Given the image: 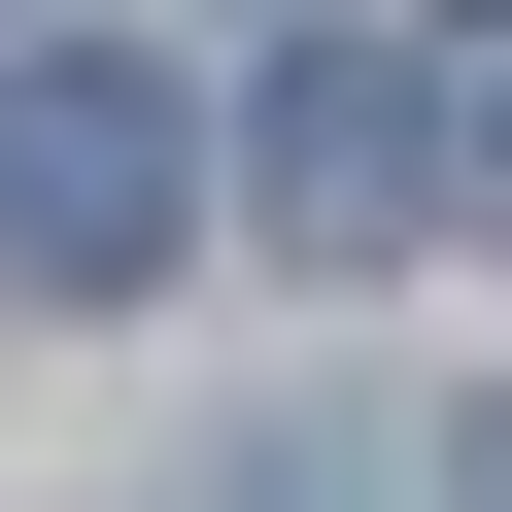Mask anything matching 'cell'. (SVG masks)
I'll list each match as a JSON object with an SVG mask.
<instances>
[{
  "label": "cell",
  "mask_w": 512,
  "mask_h": 512,
  "mask_svg": "<svg viewBox=\"0 0 512 512\" xmlns=\"http://www.w3.org/2000/svg\"><path fill=\"white\" fill-rule=\"evenodd\" d=\"M171 239H205V103L103 69V35H0V274L35 308H137Z\"/></svg>",
  "instance_id": "1"
},
{
  "label": "cell",
  "mask_w": 512,
  "mask_h": 512,
  "mask_svg": "<svg viewBox=\"0 0 512 512\" xmlns=\"http://www.w3.org/2000/svg\"><path fill=\"white\" fill-rule=\"evenodd\" d=\"M239 171H274V239H410V69H376V35L274 69V137H239Z\"/></svg>",
  "instance_id": "2"
}]
</instances>
